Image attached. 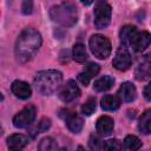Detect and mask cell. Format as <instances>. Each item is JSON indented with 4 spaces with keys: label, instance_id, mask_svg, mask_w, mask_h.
<instances>
[{
    "label": "cell",
    "instance_id": "1",
    "mask_svg": "<svg viewBox=\"0 0 151 151\" xmlns=\"http://www.w3.org/2000/svg\"><path fill=\"white\" fill-rule=\"evenodd\" d=\"M41 45V35L34 28H25L15 42V57L20 63L29 61Z\"/></svg>",
    "mask_w": 151,
    "mask_h": 151
},
{
    "label": "cell",
    "instance_id": "2",
    "mask_svg": "<svg viewBox=\"0 0 151 151\" xmlns=\"http://www.w3.org/2000/svg\"><path fill=\"white\" fill-rule=\"evenodd\" d=\"M61 81H63V74L57 70L41 71L34 78L35 88L42 96H48L55 92L60 87Z\"/></svg>",
    "mask_w": 151,
    "mask_h": 151
},
{
    "label": "cell",
    "instance_id": "3",
    "mask_svg": "<svg viewBox=\"0 0 151 151\" xmlns=\"http://www.w3.org/2000/svg\"><path fill=\"white\" fill-rule=\"evenodd\" d=\"M50 17L54 22H57L64 27H70L77 22L78 12H77V8L73 4L63 2V4L53 6L51 8Z\"/></svg>",
    "mask_w": 151,
    "mask_h": 151
},
{
    "label": "cell",
    "instance_id": "4",
    "mask_svg": "<svg viewBox=\"0 0 151 151\" xmlns=\"http://www.w3.org/2000/svg\"><path fill=\"white\" fill-rule=\"evenodd\" d=\"M91 52L98 59H106L111 53L110 40L101 34H93L88 41Z\"/></svg>",
    "mask_w": 151,
    "mask_h": 151
},
{
    "label": "cell",
    "instance_id": "5",
    "mask_svg": "<svg viewBox=\"0 0 151 151\" xmlns=\"http://www.w3.org/2000/svg\"><path fill=\"white\" fill-rule=\"evenodd\" d=\"M110 21H111V6L104 0L98 1L94 7V25H96V27L99 29L105 28V27H107Z\"/></svg>",
    "mask_w": 151,
    "mask_h": 151
},
{
    "label": "cell",
    "instance_id": "6",
    "mask_svg": "<svg viewBox=\"0 0 151 151\" xmlns=\"http://www.w3.org/2000/svg\"><path fill=\"white\" fill-rule=\"evenodd\" d=\"M35 113L37 110L34 106H26L24 107L21 111H19L14 118H13V125L18 129H22L26 127L28 125H31L35 118Z\"/></svg>",
    "mask_w": 151,
    "mask_h": 151
},
{
    "label": "cell",
    "instance_id": "7",
    "mask_svg": "<svg viewBox=\"0 0 151 151\" xmlns=\"http://www.w3.org/2000/svg\"><path fill=\"white\" fill-rule=\"evenodd\" d=\"M79 94H80V90L74 80L66 81V84L59 91V98L64 103H70V101L74 100L76 98L79 97Z\"/></svg>",
    "mask_w": 151,
    "mask_h": 151
},
{
    "label": "cell",
    "instance_id": "8",
    "mask_svg": "<svg viewBox=\"0 0 151 151\" xmlns=\"http://www.w3.org/2000/svg\"><path fill=\"white\" fill-rule=\"evenodd\" d=\"M112 65L118 71H126L131 66V55L125 47H120L112 61Z\"/></svg>",
    "mask_w": 151,
    "mask_h": 151
},
{
    "label": "cell",
    "instance_id": "9",
    "mask_svg": "<svg viewBox=\"0 0 151 151\" xmlns=\"http://www.w3.org/2000/svg\"><path fill=\"white\" fill-rule=\"evenodd\" d=\"M151 42V34L146 31L136 32L131 40V46L136 52H143Z\"/></svg>",
    "mask_w": 151,
    "mask_h": 151
},
{
    "label": "cell",
    "instance_id": "10",
    "mask_svg": "<svg viewBox=\"0 0 151 151\" xmlns=\"http://www.w3.org/2000/svg\"><path fill=\"white\" fill-rule=\"evenodd\" d=\"M134 76L138 80H145L151 77V52L140 60V63L136 67Z\"/></svg>",
    "mask_w": 151,
    "mask_h": 151
},
{
    "label": "cell",
    "instance_id": "11",
    "mask_svg": "<svg viewBox=\"0 0 151 151\" xmlns=\"http://www.w3.org/2000/svg\"><path fill=\"white\" fill-rule=\"evenodd\" d=\"M118 94H119L120 100H123L125 103H131L137 97V90H136V87H134V85L132 83L125 81V83H123L120 85Z\"/></svg>",
    "mask_w": 151,
    "mask_h": 151
},
{
    "label": "cell",
    "instance_id": "12",
    "mask_svg": "<svg viewBox=\"0 0 151 151\" xmlns=\"http://www.w3.org/2000/svg\"><path fill=\"white\" fill-rule=\"evenodd\" d=\"M11 90L13 92V94L20 99H27L31 97L32 94V90H31V86L22 81V80H14L12 83V86H11Z\"/></svg>",
    "mask_w": 151,
    "mask_h": 151
},
{
    "label": "cell",
    "instance_id": "13",
    "mask_svg": "<svg viewBox=\"0 0 151 151\" xmlns=\"http://www.w3.org/2000/svg\"><path fill=\"white\" fill-rule=\"evenodd\" d=\"M97 132L100 136H109L113 131V119L109 116H101L98 118L96 124Z\"/></svg>",
    "mask_w": 151,
    "mask_h": 151
},
{
    "label": "cell",
    "instance_id": "14",
    "mask_svg": "<svg viewBox=\"0 0 151 151\" xmlns=\"http://www.w3.org/2000/svg\"><path fill=\"white\" fill-rule=\"evenodd\" d=\"M27 144H28V139L24 134L15 133V134H12V136H9L7 138V146L11 150H20V149H24Z\"/></svg>",
    "mask_w": 151,
    "mask_h": 151
},
{
    "label": "cell",
    "instance_id": "15",
    "mask_svg": "<svg viewBox=\"0 0 151 151\" xmlns=\"http://www.w3.org/2000/svg\"><path fill=\"white\" fill-rule=\"evenodd\" d=\"M100 105L104 111H114V110L119 109V106H120V98L118 96L106 94L101 98Z\"/></svg>",
    "mask_w": 151,
    "mask_h": 151
},
{
    "label": "cell",
    "instance_id": "16",
    "mask_svg": "<svg viewBox=\"0 0 151 151\" xmlns=\"http://www.w3.org/2000/svg\"><path fill=\"white\" fill-rule=\"evenodd\" d=\"M65 122H66V125H67L68 130L72 131L73 133H78V132H80L81 129H83V125H84L83 119H81L78 114H76V113H71V114H68V116L66 117Z\"/></svg>",
    "mask_w": 151,
    "mask_h": 151
},
{
    "label": "cell",
    "instance_id": "17",
    "mask_svg": "<svg viewBox=\"0 0 151 151\" xmlns=\"http://www.w3.org/2000/svg\"><path fill=\"white\" fill-rule=\"evenodd\" d=\"M136 32H137V29L132 25H125L124 27H122L120 33H119V38H120V42L123 44L124 47L126 45L131 44V40H132L133 35L136 34Z\"/></svg>",
    "mask_w": 151,
    "mask_h": 151
},
{
    "label": "cell",
    "instance_id": "18",
    "mask_svg": "<svg viewBox=\"0 0 151 151\" xmlns=\"http://www.w3.org/2000/svg\"><path fill=\"white\" fill-rule=\"evenodd\" d=\"M138 129L144 134L151 133V110H146L139 118Z\"/></svg>",
    "mask_w": 151,
    "mask_h": 151
},
{
    "label": "cell",
    "instance_id": "19",
    "mask_svg": "<svg viewBox=\"0 0 151 151\" xmlns=\"http://www.w3.org/2000/svg\"><path fill=\"white\" fill-rule=\"evenodd\" d=\"M114 84V79L110 76H104L100 77L99 79H97L94 81V90L98 92H105L107 90H110Z\"/></svg>",
    "mask_w": 151,
    "mask_h": 151
},
{
    "label": "cell",
    "instance_id": "20",
    "mask_svg": "<svg viewBox=\"0 0 151 151\" xmlns=\"http://www.w3.org/2000/svg\"><path fill=\"white\" fill-rule=\"evenodd\" d=\"M72 57L77 63H85L87 59V52H86L85 46L80 42L76 44L72 50Z\"/></svg>",
    "mask_w": 151,
    "mask_h": 151
},
{
    "label": "cell",
    "instance_id": "21",
    "mask_svg": "<svg viewBox=\"0 0 151 151\" xmlns=\"http://www.w3.org/2000/svg\"><path fill=\"white\" fill-rule=\"evenodd\" d=\"M140 146H142V142L139 140L138 137L132 136V134H129L125 137V139H124V147L125 149L133 151V150H138Z\"/></svg>",
    "mask_w": 151,
    "mask_h": 151
},
{
    "label": "cell",
    "instance_id": "22",
    "mask_svg": "<svg viewBox=\"0 0 151 151\" xmlns=\"http://www.w3.org/2000/svg\"><path fill=\"white\" fill-rule=\"evenodd\" d=\"M57 149V143L53 138L51 137H45L40 140L39 145H38V150L40 151H52Z\"/></svg>",
    "mask_w": 151,
    "mask_h": 151
},
{
    "label": "cell",
    "instance_id": "23",
    "mask_svg": "<svg viewBox=\"0 0 151 151\" xmlns=\"http://www.w3.org/2000/svg\"><path fill=\"white\" fill-rule=\"evenodd\" d=\"M96 110V98L94 97H90L81 106V112L85 116H91Z\"/></svg>",
    "mask_w": 151,
    "mask_h": 151
},
{
    "label": "cell",
    "instance_id": "24",
    "mask_svg": "<svg viewBox=\"0 0 151 151\" xmlns=\"http://www.w3.org/2000/svg\"><path fill=\"white\" fill-rule=\"evenodd\" d=\"M99 70H100V67H99V65H98V64L88 63V64L86 65L85 70L83 71V73H84L88 79H92L94 76H97V74H98Z\"/></svg>",
    "mask_w": 151,
    "mask_h": 151
},
{
    "label": "cell",
    "instance_id": "25",
    "mask_svg": "<svg viewBox=\"0 0 151 151\" xmlns=\"http://www.w3.org/2000/svg\"><path fill=\"white\" fill-rule=\"evenodd\" d=\"M101 149H104V150H120L122 144L117 139H110V140H106L105 143H103Z\"/></svg>",
    "mask_w": 151,
    "mask_h": 151
},
{
    "label": "cell",
    "instance_id": "26",
    "mask_svg": "<svg viewBox=\"0 0 151 151\" xmlns=\"http://www.w3.org/2000/svg\"><path fill=\"white\" fill-rule=\"evenodd\" d=\"M50 126H51V120H50L48 118H42V119L38 123V125H37V127H35V131H37V133L45 132L46 130L50 129Z\"/></svg>",
    "mask_w": 151,
    "mask_h": 151
},
{
    "label": "cell",
    "instance_id": "27",
    "mask_svg": "<svg viewBox=\"0 0 151 151\" xmlns=\"http://www.w3.org/2000/svg\"><path fill=\"white\" fill-rule=\"evenodd\" d=\"M33 9V0H22L21 12L24 14H31Z\"/></svg>",
    "mask_w": 151,
    "mask_h": 151
},
{
    "label": "cell",
    "instance_id": "28",
    "mask_svg": "<svg viewBox=\"0 0 151 151\" xmlns=\"http://www.w3.org/2000/svg\"><path fill=\"white\" fill-rule=\"evenodd\" d=\"M88 144H90V147H91V149H96V150L103 146V144H100V140H99L98 137H96V136H92V137H91Z\"/></svg>",
    "mask_w": 151,
    "mask_h": 151
},
{
    "label": "cell",
    "instance_id": "29",
    "mask_svg": "<svg viewBox=\"0 0 151 151\" xmlns=\"http://www.w3.org/2000/svg\"><path fill=\"white\" fill-rule=\"evenodd\" d=\"M144 98L146 100H151V81L144 88Z\"/></svg>",
    "mask_w": 151,
    "mask_h": 151
},
{
    "label": "cell",
    "instance_id": "30",
    "mask_svg": "<svg viewBox=\"0 0 151 151\" xmlns=\"http://www.w3.org/2000/svg\"><path fill=\"white\" fill-rule=\"evenodd\" d=\"M78 79H79V81H80V83H81L84 86H87V85L90 84V80H91V79H88V78H87V77H86V76H85L83 72H81V73L78 76Z\"/></svg>",
    "mask_w": 151,
    "mask_h": 151
},
{
    "label": "cell",
    "instance_id": "31",
    "mask_svg": "<svg viewBox=\"0 0 151 151\" xmlns=\"http://www.w3.org/2000/svg\"><path fill=\"white\" fill-rule=\"evenodd\" d=\"M81 1V4H84V5H91L94 0H80Z\"/></svg>",
    "mask_w": 151,
    "mask_h": 151
}]
</instances>
